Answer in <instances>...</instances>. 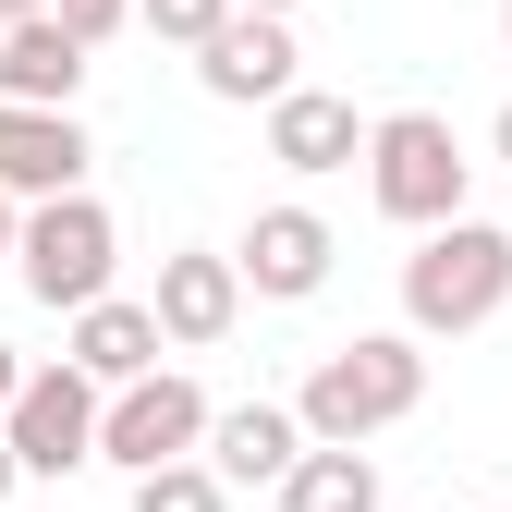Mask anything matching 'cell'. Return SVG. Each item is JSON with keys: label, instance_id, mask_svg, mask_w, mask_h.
<instances>
[{"label": "cell", "instance_id": "cell-1", "mask_svg": "<svg viewBox=\"0 0 512 512\" xmlns=\"http://www.w3.org/2000/svg\"><path fill=\"white\" fill-rule=\"evenodd\" d=\"M415 403H427V342H415V330H354V342L317 354L305 391H293V415H305L317 452H366V439L403 427Z\"/></svg>", "mask_w": 512, "mask_h": 512}, {"label": "cell", "instance_id": "cell-2", "mask_svg": "<svg viewBox=\"0 0 512 512\" xmlns=\"http://www.w3.org/2000/svg\"><path fill=\"white\" fill-rule=\"evenodd\" d=\"M366 196H378V220H403L415 244L427 232H452V220H476L464 196H476V159H464V135L439 110H378V135H366Z\"/></svg>", "mask_w": 512, "mask_h": 512}, {"label": "cell", "instance_id": "cell-3", "mask_svg": "<svg viewBox=\"0 0 512 512\" xmlns=\"http://www.w3.org/2000/svg\"><path fill=\"white\" fill-rule=\"evenodd\" d=\"M512 305V232L500 220H452L403 256V330L415 342H464Z\"/></svg>", "mask_w": 512, "mask_h": 512}, {"label": "cell", "instance_id": "cell-4", "mask_svg": "<svg viewBox=\"0 0 512 512\" xmlns=\"http://www.w3.org/2000/svg\"><path fill=\"white\" fill-rule=\"evenodd\" d=\"M110 269H122V220L98 196H61V208H25V256H13V281L74 330L86 305H110Z\"/></svg>", "mask_w": 512, "mask_h": 512}, {"label": "cell", "instance_id": "cell-5", "mask_svg": "<svg viewBox=\"0 0 512 512\" xmlns=\"http://www.w3.org/2000/svg\"><path fill=\"white\" fill-rule=\"evenodd\" d=\"M208 427H220V403H208L183 366H159V378H135V391H110L98 464H122V476H171V464L208 452Z\"/></svg>", "mask_w": 512, "mask_h": 512}, {"label": "cell", "instance_id": "cell-6", "mask_svg": "<svg viewBox=\"0 0 512 512\" xmlns=\"http://www.w3.org/2000/svg\"><path fill=\"white\" fill-rule=\"evenodd\" d=\"M13 427V452H25V476H74V464H98V427H110V391L86 366H37L25 378V403L0 415Z\"/></svg>", "mask_w": 512, "mask_h": 512}, {"label": "cell", "instance_id": "cell-7", "mask_svg": "<svg viewBox=\"0 0 512 512\" xmlns=\"http://www.w3.org/2000/svg\"><path fill=\"white\" fill-rule=\"evenodd\" d=\"M232 269H244V293H256V305H305L317 281L342 269V232L317 220V208H293V196H281V208H256V220H244Z\"/></svg>", "mask_w": 512, "mask_h": 512}, {"label": "cell", "instance_id": "cell-8", "mask_svg": "<svg viewBox=\"0 0 512 512\" xmlns=\"http://www.w3.org/2000/svg\"><path fill=\"white\" fill-rule=\"evenodd\" d=\"M86 122L74 110H0V196L13 208H61V196H86Z\"/></svg>", "mask_w": 512, "mask_h": 512}, {"label": "cell", "instance_id": "cell-9", "mask_svg": "<svg viewBox=\"0 0 512 512\" xmlns=\"http://www.w3.org/2000/svg\"><path fill=\"white\" fill-rule=\"evenodd\" d=\"M293 61H305V49H293V25H281V13H232V25L196 49V86H208V98H232V110H281V98L305 86Z\"/></svg>", "mask_w": 512, "mask_h": 512}, {"label": "cell", "instance_id": "cell-10", "mask_svg": "<svg viewBox=\"0 0 512 512\" xmlns=\"http://www.w3.org/2000/svg\"><path fill=\"white\" fill-rule=\"evenodd\" d=\"M147 305H159V330H171L183 354H208V342H232V330H244V269H232L220 244H171Z\"/></svg>", "mask_w": 512, "mask_h": 512}, {"label": "cell", "instance_id": "cell-11", "mask_svg": "<svg viewBox=\"0 0 512 512\" xmlns=\"http://www.w3.org/2000/svg\"><path fill=\"white\" fill-rule=\"evenodd\" d=\"M159 354H171V330H159V305H135V293H110V305H86L74 330H61V366H86L98 391L159 378Z\"/></svg>", "mask_w": 512, "mask_h": 512}, {"label": "cell", "instance_id": "cell-12", "mask_svg": "<svg viewBox=\"0 0 512 512\" xmlns=\"http://www.w3.org/2000/svg\"><path fill=\"white\" fill-rule=\"evenodd\" d=\"M366 135H378V122H366L354 98H330V86H293V98L269 110V159H281L293 183H317V171H354V159H366Z\"/></svg>", "mask_w": 512, "mask_h": 512}, {"label": "cell", "instance_id": "cell-13", "mask_svg": "<svg viewBox=\"0 0 512 512\" xmlns=\"http://www.w3.org/2000/svg\"><path fill=\"white\" fill-rule=\"evenodd\" d=\"M74 86H86V37L74 25L61 13H37V25L0 13V110H74Z\"/></svg>", "mask_w": 512, "mask_h": 512}, {"label": "cell", "instance_id": "cell-14", "mask_svg": "<svg viewBox=\"0 0 512 512\" xmlns=\"http://www.w3.org/2000/svg\"><path fill=\"white\" fill-rule=\"evenodd\" d=\"M305 452H317V439H305V415H293V403H220V427H208L220 488H281Z\"/></svg>", "mask_w": 512, "mask_h": 512}, {"label": "cell", "instance_id": "cell-15", "mask_svg": "<svg viewBox=\"0 0 512 512\" xmlns=\"http://www.w3.org/2000/svg\"><path fill=\"white\" fill-rule=\"evenodd\" d=\"M281 512H378V464L366 452H305L281 476Z\"/></svg>", "mask_w": 512, "mask_h": 512}, {"label": "cell", "instance_id": "cell-16", "mask_svg": "<svg viewBox=\"0 0 512 512\" xmlns=\"http://www.w3.org/2000/svg\"><path fill=\"white\" fill-rule=\"evenodd\" d=\"M135 512H232V488H220V464L196 452V464H171V476H135Z\"/></svg>", "mask_w": 512, "mask_h": 512}, {"label": "cell", "instance_id": "cell-17", "mask_svg": "<svg viewBox=\"0 0 512 512\" xmlns=\"http://www.w3.org/2000/svg\"><path fill=\"white\" fill-rule=\"evenodd\" d=\"M232 13H244V0H135V25H147L159 49H208Z\"/></svg>", "mask_w": 512, "mask_h": 512}, {"label": "cell", "instance_id": "cell-18", "mask_svg": "<svg viewBox=\"0 0 512 512\" xmlns=\"http://www.w3.org/2000/svg\"><path fill=\"white\" fill-rule=\"evenodd\" d=\"M61 25L98 49V37H122V25H135V0H61Z\"/></svg>", "mask_w": 512, "mask_h": 512}, {"label": "cell", "instance_id": "cell-19", "mask_svg": "<svg viewBox=\"0 0 512 512\" xmlns=\"http://www.w3.org/2000/svg\"><path fill=\"white\" fill-rule=\"evenodd\" d=\"M25 378H37V366H25L13 342H0V415H13V403H25Z\"/></svg>", "mask_w": 512, "mask_h": 512}, {"label": "cell", "instance_id": "cell-20", "mask_svg": "<svg viewBox=\"0 0 512 512\" xmlns=\"http://www.w3.org/2000/svg\"><path fill=\"white\" fill-rule=\"evenodd\" d=\"M13 256H25V208L0 196V269H13Z\"/></svg>", "mask_w": 512, "mask_h": 512}, {"label": "cell", "instance_id": "cell-21", "mask_svg": "<svg viewBox=\"0 0 512 512\" xmlns=\"http://www.w3.org/2000/svg\"><path fill=\"white\" fill-rule=\"evenodd\" d=\"M25 488V452H13V427H0V500H13Z\"/></svg>", "mask_w": 512, "mask_h": 512}, {"label": "cell", "instance_id": "cell-22", "mask_svg": "<svg viewBox=\"0 0 512 512\" xmlns=\"http://www.w3.org/2000/svg\"><path fill=\"white\" fill-rule=\"evenodd\" d=\"M0 13H13V25H37V13H61V0H0Z\"/></svg>", "mask_w": 512, "mask_h": 512}, {"label": "cell", "instance_id": "cell-23", "mask_svg": "<svg viewBox=\"0 0 512 512\" xmlns=\"http://www.w3.org/2000/svg\"><path fill=\"white\" fill-rule=\"evenodd\" d=\"M488 147H500V159H512V98H500V122H488Z\"/></svg>", "mask_w": 512, "mask_h": 512}, {"label": "cell", "instance_id": "cell-24", "mask_svg": "<svg viewBox=\"0 0 512 512\" xmlns=\"http://www.w3.org/2000/svg\"><path fill=\"white\" fill-rule=\"evenodd\" d=\"M244 13H281V25H293V0H244Z\"/></svg>", "mask_w": 512, "mask_h": 512}, {"label": "cell", "instance_id": "cell-25", "mask_svg": "<svg viewBox=\"0 0 512 512\" xmlns=\"http://www.w3.org/2000/svg\"><path fill=\"white\" fill-rule=\"evenodd\" d=\"M500 37H512V0H500Z\"/></svg>", "mask_w": 512, "mask_h": 512}, {"label": "cell", "instance_id": "cell-26", "mask_svg": "<svg viewBox=\"0 0 512 512\" xmlns=\"http://www.w3.org/2000/svg\"><path fill=\"white\" fill-rule=\"evenodd\" d=\"M439 512H464V500H439Z\"/></svg>", "mask_w": 512, "mask_h": 512}]
</instances>
